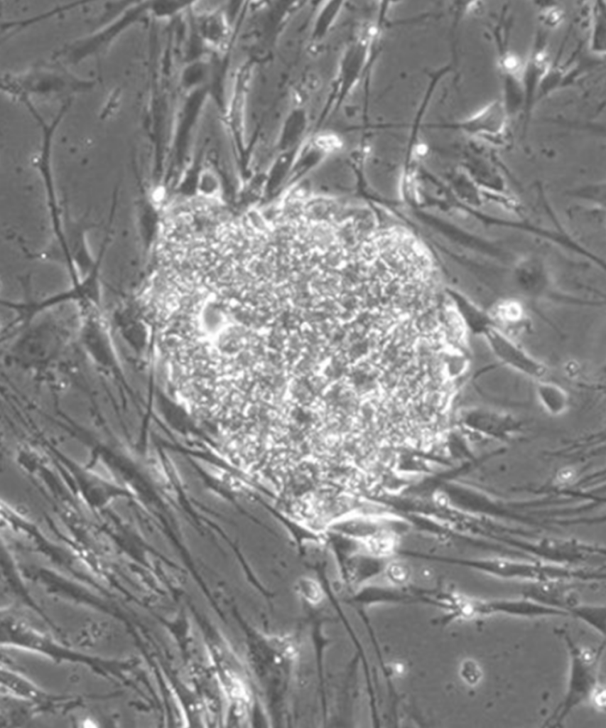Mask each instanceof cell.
<instances>
[{"instance_id":"cell-2","label":"cell","mask_w":606,"mask_h":728,"mask_svg":"<svg viewBox=\"0 0 606 728\" xmlns=\"http://www.w3.org/2000/svg\"><path fill=\"white\" fill-rule=\"evenodd\" d=\"M441 608L446 611L444 623L455 619H472L493 614L517 617L566 616L567 613L536 602L521 599H481L455 592H443Z\"/></svg>"},{"instance_id":"cell-13","label":"cell","mask_w":606,"mask_h":728,"mask_svg":"<svg viewBox=\"0 0 606 728\" xmlns=\"http://www.w3.org/2000/svg\"><path fill=\"white\" fill-rule=\"evenodd\" d=\"M200 191L205 196H210L216 193L215 177L210 173H205L200 181Z\"/></svg>"},{"instance_id":"cell-6","label":"cell","mask_w":606,"mask_h":728,"mask_svg":"<svg viewBox=\"0 0 606 728\" xmlns=\"http://www.w3.org/2000/svg\"><path fill=\"white\" fill-rule=\"evenodd\" d=\"M536 395L542 406L551 414H561L568 407V396L558 385L551 382H539L536 386Z\"/></svg>"},{"instance_id":"cell-5","label":"cell","mask_w":606,"mask_h":728,"mask_svg":"<svg viewBox=\"0 0 606 728\" xmlns=\"http://www.w3.org/2000/svg\"><path fill=\"white\" fill-rule=\"evenodd\" d=\"M504 123V112L501 105L493 103L459 126L472 134H497Z\"/></svg>"},{"instance_id":"cell-10","label":"cell","mask_w":606,"mask_h":728,"mask_svg":"<svg viewBox=\"0 0 606 728\" xmlns=\"http://www.w3.org/2000/svg\"><path fill=\"white\" fill-rule=\"evenodd\" d=\"M387 575L391 582L401 584L407 582L410 572L405 564L400 562H394L389 565L387 569Z\"/></svg>"},{"instance_id":"cell-9","label":"cell","mask_w":606,"mask_h":728,"mask_svg":"<svg viewBox=\"0 0 606 728\" xmlns=\"http://www.w3.org/2000/svg\"><path fill=\"white\" fill-rule=\"evenodd\" d=\"M298 594L310 604H318L323 598V591L315 582L309 579L300 581L296 586Z\"/></svg>"},{"instance_id":"cell-7","label":"cell","mask_w":606,"mask_h":728,"mask_svg":"<svg viewBox=\"0 0 606 728\" xmlns=\"http://www.w3.org/2000/svg\"><path fill=\"white\" fill-rule=\"evenodd\" d=\"M467 422L483 427L505 428L513 423V419L507 414L485 410H475L467 414Z\"/></svg>"},{"instance_id":"cell-8","label":"cell","mask_w":606,"mask_h":728,"mask_svg":"<svg viewBox=\"0 0 606 728\" xmlns=\"http://www.w3.org/2000/svg\"><path fill=\"white\" fill-rule=\"evenodd\" d=\"M572 615L584 621L598 633L605 636V606L580 604Z\"/></svg>"},{"instance_id":"cell-1","label":"cell","mask_w":606,"mask_h":728,"mask_svg":"<svg viewBox=\"0 0 606 728\" xmlns=\"http://www.w3.org/2000/svg\"><path fill=\"white\" fill-rule=\"evenodd\" d=\"M563 638L570 657V675L568 688L561 703L546 721L545 726H560L569 712L590 698L595 692L598 680V667L605 643L596 650L579 646L565 630H558Z\"/></svg>"},{"instance_id":"cell-11","label":"cell","mask_w":606,"mask_h":728,"mask_svg":"<svg viewBox=\"0 0 606 728\" xmlns=\"http://www.w3.org/2000/svg\"><path fill=\"white\" fill-rule=\"evenodd\" d=\"M460 673L465 680L470 684L477 682L481 675L478 665L470 660L463 663Z\"/></svg>"},{"instance_id":"cell-4","label":"cell","mask_w":606,"mask_h":728,"mask_svg":"<svg viewBox=\"0 0 606 728\" xmlns=\"http://www.w3.org/2000/svg\"><path fill=\"white\" fill-rule=\"evenodd\" d=\"M485 335L494 353L504 364L532 378H541L546 374V368L542 363L496 327L489 329Z\"/></svg>"},{"instance_id":"cell-3","label":"cell","mask_w":606,"mask_h":728,"mask_svg":"<svg viewBox=\"0 0 606 728\" xmlns=\"http://www.w3.org/2000/svg\"><path fill=\"white\" fill-rule=\"evenodd\" d=\"M38 68L32 71L14 77L4 80V86L8 90L17 94L26 100L31 93L58 92L70 89L75 90L82 85V82L75 80L68 73L52 68Z\"/></svg>"},{"instance_id":"cell-12","label":"cell","mask_w":606,"mask_h":728,"mask_svg":"<svg viewBox=\"0 0 606 728\" xmlns=\"http://www.w3.org/2000/svg\"><path fill=\"white\" fill-rule=\"evenodd\" d=\"M307 381L301 380L296 381L292 386V392L295 397L302 402H309L313 392Z\"/></svg>"}]
</instances>
